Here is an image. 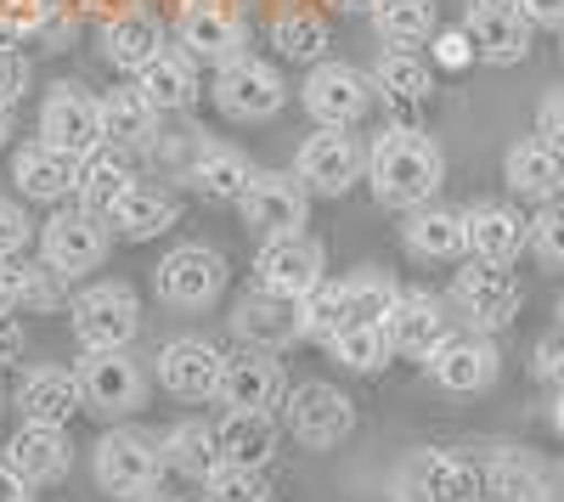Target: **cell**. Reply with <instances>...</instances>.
<instances>
[{
    "instance_id": "1",
    "label": "cell",
    "mask_w": 564,
    "mask_h": 502,
    "mask_svg": "<svg viewBox=\"0 0 564 502\" xmlns=\"http://www.w3.org/2000/svg\"><path fill=\"white\" fill-rule=\"evenodd\" d=\"M367 181H372V193H379V204L423 209V204H435V193H441L446 159H441V148L423 130L390 124L379 142H372V153H367Z\"/></svg>"
},
{
    "instance_id": "2",
    "label": "cell",
    "mask_w": 564,
    "mask_h": 502,
    "mask_svg": "<svg viewBox=\"0 0 564 502\" xmlns=\"http://www.w3.org/2000/svg\"><path fill=\"white\" fill-rule=\"evenodd\" d=\"M90 463H97V485L108 496L141 502L159 485V474H164V440L141 435V429H108L97 440V458H90Z\"/></svg>"
},
{
    "instance_id": "3",
    "label": "cell",
    "mask_w": 564,
    "mask_h": 502,
    "mask_svg": "<svg viewBox=\"0 0 564 502\" xmlns=\"http://www.w3.org/2000/svg\"><path fill=\"white\" fill-rule=\"evenodd\" d=\"M282 424H289V435L305 451H334L356 429V406H350L345 390L311 379V384H294L289 390V401H282Z\"/></svg>"
},
{
    "instance_id": "4",
    "label": "cell",
    "mask_w": 564,
    "mask_h": 502,
    "mask_svg": "<svg viewBox=\"0 0 564 502\" xmlns=\"http://www.w3.org/2000/svg\"><path fill=\"white\" fill-rule=\"evenodd\" d=\"M74 339L85 350H130V339L141 334V305L124 283H97V288H85L74 305Z\"/></svg>"
},
{
    "instance_id": "5",
    "label": "cell",
    "mask_w": 564,
    "mask_h": 502,
    "mask_svg": "<svg viewBox=\"0 0 564 502\" xmlns=\"http://www.w3.org/2000/svg\"><path fill=\"white\" fill-rule=\"evenodd\" d=\"M153 288L170 310H209L220 294H226V260L204 243H186V249H170L153 271Z\"/></svg>"
},
{
    "instance_id": "6",
    "label": "cell",
    "mask_w": 564,
    "mask_h": 502,
    "mask_svg": "<svg viewBox=\"0 0 564 502\" xmlns=\"http://www.w3.org/2000/svg\"><path fill=\"white\" fill-rule=\"evenodd\" d=\"M401 502H486L480 463L457 458V451H417L395 474Z\"/></svg>"
},
{
    "instance_id": "7",
    "label": "cell",
    "mask_w": 564,
    "mask_h": 502,
    "mask_svg": "<svg viewBox=\"0 0 564 502\" xmlns=\"http://www.w3.org/2000/svg\"><path fill=\"white\" fill-rule=\"evenodd\" d=\"M282 102H289V85H282V74L271 68V63H260V57H231V63H220V74H215V108L226 113V119H238V124H260V119H271Z\"/></svg>"
},
{
    "instance_id": "8",
    "label": "cell",
    "mask_w": 564,
    "mask_h": 502,
    "mask_svg": "<svg viewBox=\"0 0 564 502\" xmlns=\"http://www.w3.org/2000/svg\"><path fill=\"white\" fill-rule=\"evenodd\" d=\"M40 142L52 153H63V159H74V164L90 159L97 148H108L97 97H85L79 85H57L52 97H45V108H40Z\"/></svg>"
},
{
    "instance_id": "9",
    "label": "cell",
    "mask_w": 564,
    "mask_h": 502,
    "mask_svg": "<svg viewBox=\"0 0 564 502\" xmlns=\"http://www.w3.org/2000/svg\"><path fill=\"white\" fill-rule=\"evenodd\" d=\"M452 299H457V310H463L480 334H497V328H508L513 316H520L525 288H520V277H513L508 265L468 260V265L457 271V283H452Z\"/></svg>"
},
{
    "instance_id": "10",
    "label": "cell",
    "mask_w": 564,
    "mask_h": 502,
    "mask_svg": "<svg viewBox=\"0 0 564 502\" xmlns=\"http://www.w3.org/2000/svg\"><path fill=\"white\" fill-rule=\"evenodd\" d=\"M108 220L102 215H90L85 204L79 209H57L52 220H45V232H40V260L45 265H57L63 277H79V271H97L108 260Z\"/></svg>"
},
{
    "instance_id": "11",
    "label": "cell",
    "mask_w": 564,
    "mask_h": 502,
    "mask_svg": "<svg viewBox=\"0 0 564 502\" xmlns=\"http://www.w3.org/2000/svg\"><path fill=\"white\" fill-rule=\"evenodd\" d=\"M300 97H305V113H311L322 130H350V124H361L367 108H372V79L356 74L350 63H316V68L305 74Z\"/></svg>"
},
{
    "instance_id": "12",
    "label": "cell",
    "mask_w": 564,
    "mask_h": 502,
    "mask_svg": "<svg viewBox=\"0 0 564 502\" xmlns=\"http://www.w3.org/2000/svg\"><path fill=\"white\" fill-rule=\"evenodd\" d=\"M175 34H181V52L193 63L220 68L231 57H243V18L231 0H181Z\"/></svg>"
},
{
    "instance_id": "13",
    "label": "cell",
    "mask_w": 564,
    "mask_h": 502,
    "mask_svg": "<svg viewBox=\"0 0 564 502\" xmlns=\"http://www.w3.org/2000/svg\"><path fill=\"white\" fill-rule=\"evenodd\" d=\"M79 395H85V413L97 418H130L148 384H141V368L130 361V350H85L79 361Z\"/></svg>"
},
{
    "instance_id": "14",
    "label": "cell",
    "mask_w": 564,
    "mask_h": 502,
    "mask_svg": "<svg viewBox=\"0 0 564 502\" xmlns=\"http://www.w3.org/2000/svg\"><path fill=\"white\" fill-rule=\"evenodd\" d=\"M294 175H300V187L316 193V198H345L367 175V153L350 142L345 130H316V135H305V148L294 159Z\"/></svg>"
},
{
    "instance_id": "15",
    "label": "cell",
    "mask_w": 564,
    "mask_h": 502,
    "mask_svg": "<svg viewBox=\"0 0 564 502\" xmlns=\"http://www.w3.org/2000/svg\"><path fill=\"white\" fill-rule=\"evenodd\" d=\"M305 204H311V193L300 187V175H276V170H260L254 181H249V193L238 198V215H243V226L254 238H289V232H300L305 226Z\"/></svg>"
},
{
    "instance_id": "16",
    "label": "cell",
    "mask_w": 564,
    "mask_h": 502,
    "mask_svg": "<svg viewBox=\"0 0 564 502\" xmlns=\"http://www.w3.org/2000/svg\"><path fill=\"white\" fill-rule=\"evenodd\" d=\"M463 34H468V45H475V57L491 63V68H513L531 52V23L513 0H468Z\"/></svg>"
},
{
    "instance_id": "17",
    "label": "cell",
    "mask_w": 564,
    "mask_h": 502,
    "mask_svg": "<svg viewBox=\"0 0 564 502\" xmlns=\"http://www.w3.org/2000/svg\"><path fill=\"white\" fill-rule=\"evenodd\" d=\"M231 334H238L249 350H282V345H294V339H305L300 299L254 283V288L238 299V310H231Z\"/></svg>"
},
{
    "instance_id": "18",
    "label": "cell",
    "mask_w": 564,
    "mask_h": 502,
    "mask_svg": "<svg viewBox=\"0 0 564 502\" xmlns=\"http://www.w3.org/2000/svg\"><path fill=\"white\" fill-rule=\"evenodd\" d=\"M463 232H468V260H480V265H513L531 249V220L508 204L463 209Z\"/></svg>"
},
{
    "instance_id": "19",
    "label": "cell",
    "mask_w": 564,
    "mask_h": 502,
    "mask_svg": "<svg viewBox=\"0 0 564 502\" xmlns=\"http://www.w3.org/2000/svg\"><path fill=\"white\" fill-rule=\"evenodd\" d=\"M430 379L452 395H480L497 384V345L480 334H446L430 356Z\"/></svg>"
},
{
    "instance_id": "20",
    "label": "cell",
    "mask_w": 564,
    "mask_h": 502,
    "mask_svg": "<svg viewBox=\"0 0 564 502\" xmlns=\"http://www.w3.org/2000/svg\"><path fill=\"white\" fill-rule=\"evenodd\" d=\"M220 368H226V356L215 345H204V339H170L159 350V384L175 401H215Z\"/></svg>"
},
{
    "instance_id": "21",
    "label": "cell",
    "mask_w": 564,
    "mask_h": 502,
    "mask_svg": "<svg viewBox=\"0 0 564 502\" xmlns=\"http://www.w3.org/2000/svg\"><path fill=\"white\" fill-rule=\"evenodd\" d=\"M215 395H220V406H231V413H271V406L282 401V361H271V350L226 356Z\"/></svg>"
},
{
    "instance_id": "22",
    "label": "cell",
    "mask_w": 564,
    "mask_h": 502,
    "mask_svg": "<svg viewBox=\"0 0 564 502\" xmlns=\"http://www.w3.org/2000/svg\"><path fill=\"white\" fill-rule=\"evenodd\" d=\"M502 181L513 198L525 204H553L564 193V153L553 142H542V135H525V142H513L508 159H502Z\"/></svg>"
},
{
    "instance_id": "23",
    "label": "cell",
    "mask_w": 564,
    "mask_h": 502,
    "mask_svg": "<svg viewBox=\"0 0 564 502\" xmlns=\"http://www.w3.org/2000/svg\"><path fill=\"white\" fill-rule=\"evenodd\" d=\"M254 271L260 283L276 288V294H294L305 299L316 283H322V249L305 238V232H289V238H271L260 254H254Z\"/></svg>"
},
{
    "instance_id": "24",
    "label": "cell",
    "mask_w": 564,
    "mask_h": 502,
    "mask_svg": "<svg viewBox=\"0 0 564 502\" xmlns=\"http://www.w3.org/2000/svg\"><path fill=\"white\" fill-rule=\"evenodd\" d=\"M102 108V142L119 153H141L159 142V108L141 97V85H113L97 97Z\"/></svg>"
},
{
    "instance_id": "25",
    "label": "cell",
    "mask_w": 564,
    "mask_h": 502,
    "mask_svg": "<svg viewBox=\"0 0 564 502\" xmlns=\"http://www.w3.org/2000/svg\"><path fill=\"white\" fill-rule=\"evenodd\" d=\"M79 406H85L79 373H68V368H34V373H23V384H18V413H23V424H57V429H68V424L79 418Z\"/></svg>"
},
{
    "instance_id": "26",
    "label": "cell",
    "mask_w": 564,
    "mask_h": 502,
    "mask_svg": "<svg viewBox=\"0 0 564 502\" xmlns=\"http://www.w3.org/2000/svg\"><path fill=\"white\" fill-rule=\"evenodd\" d=\"M384 334H390V350L395 356H412V361H430L446 339V316H441V299L430 294H401L395 310L384 316Z\"/></svg>"
},
{
    "instance_id": "27",
    "label": "cell",
    "mask_w": 564,
    "mask_h": 502,
    "mask_svg": "<svg viewBox=\"0 0 564 502\" xmlns=\"http://www.w3.org/2000/svg\"><path fill=\"white\" fill-rule=\"evenodd\" d=\"M175 220H181V204H175L164 187L130 181V187L119 193V204L108 209V232H119V238H130V243H148V238L170 232Z\"/></svg>"
},
{
    "instance_id": "28",
    "label": "cell",
    "mask_w": 564,
    "mask_h": 502,
    "mask_svg": "<svg viewBox=\"0 0 564 502\" xmlns=\"http://www.w3.org/2000/svg\"><path fill=\"white\" fill-rule=\"evenodd\" d=\"M7 463H12L29 485H52V480L68 474L74 446H68V435H63L57 424H23V429L12 435V446H7Z\"/></svg>"
},
{
    "instance_id": "29",
    "label": "cell",
    "mask_w": 564,
    "mask_h": 502,
    "mask_svg": "<svg viewBox=\"0 0 564 502\" xmlns=\"http://www.w3.org/2000/svg\"><path fill=\"white\" fill-rule=\"evenodd\" d=\"M159 52H164V23H159L153 12L130 7V12H119V18H108V23H102V57H108L113 68L141 74Z\"/></svg>"
},
{
    "instance_id": "30",
    "label": "cell",
    "mask_w": 564,
    "mask_h": 502,
    "mask_svg": "<svg viewBox=\"0 0 564 502\" xmlns=\"http://www.w3.org/2000/svg\"><path fill=\"white\" fill-rule=\"evenodd\" d=\"M12 181H18V193L34 198V204H63L79 187V164L63 159V153H52L45 142H29L12 159Z\"/></svg>"
},
{
    "instance_id": "31",
    "label": "cell",
    "mask_w": 564,
    "mask_h": 502,
    "mask_svg": "<svg viewBox=\"0 0 564 502\" xmlns=\"http://www.w3.org/2000/svg\"><path fill=\"white\" fill-rule=\"evenodd\" d=\"M135 85H141V97H148L159 113H186L198 102V63L186 57V52H164L135 74Z\"/></svg>"
},
{
    "instance_id": "32",
    "label": "cell",
    "mask_w": 564,
    "mask_h": 502,
    "mask_svg": "<svg viewBox=\"0 0 564 502\" xmlns=\"http://www.w3.org/2000/svg\"><path fill=\"white\" fill-rule=\"evenodd\" d=\"M480 485H486V502H553L547 474L525 451H491L480 463Z\"/></svg>"
},
{
    "instance_id": "33",
    "label": "cell",
    "mask_w": 564,
    "mask_h": 502,
    "mask_svg": "<svg viewBox=\"0 0 564 502\" xmlns=\"http://www.w3.org/2000/svg\"><path fill=\"white\" fill-rule=\"evenodd\" d=\"M276 418L271 413H226V424L215 429L220 440V463L231 469H265L271 451H276Z\"/></svg>"
},
{
    "instance_id": "34",
    "label": "cell",
    "mask_w": 564,
    "mask_h": 502,
    "mask_svg": "<svg viewBox=\"0 0 564 502\" xmlns=\"http://www.w3.org/2000/svg\"><path fill=\"white\" fill-rule=\"evenodd\" d=\"M406 249H412L417 260H463V254H468L463 215H457V209H441V204L406 209Z\"/></svg>"
},
{
    "instance_id": "35",
    "label": "cell",
    "mask_w": 564,
    "mask_h": 502,
    "mask_svg": "<svg viewBox=\"0 0 564 502\" xmlns=\"http://www.w3.org/2000/svg\"><path fill=\"white\" fill-rule=\"evenodd\" d=\"M260 170L243 159V153H231V148H198L193 164H186V181L204 193V198H220V204H238L249 193V181Z\"/></svg>"
},
{
    "instance_id": "36",
    "label": "cell",
    "mask_w": 564,
    "mask_h": 502,
    "mask_svg": "<svg viewBox=\"0 0 564 502\" xmlns=\"http://www.w3.org/2000/svg\"><path fill=\"white\" fill-rule=\"evenodd\" d=\"M164 469H175V474H186V480L204 485V480L220 469V440H215V429L198 424V418L175 424V429L164 435Z\"/></svg>"
},
{
    "instance_id": "37",
    "label": "cell",
    "mask_w": 564,
    "mask_h": 502,
    "mask_svg": "<svg viewBox=\"0 0 564 502\" xmlns=\"http://www.w3.org/2000/svg\"><path fill=\"white\" fill-rule=\"evenodd\" d=\"M130 164H124V153L119 148H97V153H90V159H79V204L90 209V215H102L108 220V209L119 204V193L130 187Z\"/></svg>"
},
{
    "instance_id": "38",
    "label": "cell",
    "mask_w": 564,
    "mask_h": 502,
    "mask_svg": "<svg viewBox=\"0 0 564 502\" xmlns=\"http://www.w3.org/2000/svg\"><path fill=\"white\" fill-rule=\"evenodd\" d=\"M372 90H384L390 102H423L435 90V68L423 63L417 52H406V45H390V52L379 57V68H372Z\"/></svg>"
},
{
    "instance_id": "39",
    "label": "cell",
    "mask_w": 564,
    "mask_h": 502,
    "mask_svg": "<svg viewBox=\"0 0 564 502\" xmlns=\"http://www.w3.org/2000/svg\"><path fill=\"white\" fill-rule=\"evenodd\" d=\"M372 29H379L384 45H412L435 34V0H379L372 7Z\"/></svg>"
},
{
    "instance_id": "40",
    "label": "cell",
    "mask_w": 564,
    "mask_h": 502,
    "mask_svg": "<svg viewBox=\"0 0 564 502\" xmlns=\"http://www.w3.org/2000/svg\"><path fill=\"white\" fill-rule=\"evenodd\" d=\"M271 40H276L282 57L316 63V57L327 52V23H322V12H311V7H289V12L271 23Z\"/></svg>"
},
{
    "instance_id": "41",
    "label": "cell",
    "mask_w": 564,
    "mask_h": 502,
    "mask_svg": "<svg viewBox=\"0 0 564 502\" xmlns=\"http://www.w3.org/2000/svg\"><path fill=\"white\" fill-rule=\"evenodd\" d=\"M395 283L379 277V271H367V277L345 283V328H384V316L395 310Z\"/></svg>"
},
{
    "instance_id": "42",
    "label": "cell",
    "mask_w": 564,
    "mask_h": 502,
    "mask_svg": "<svg viewBox=\"0 0 564 502\" xmlns=\"http://www.w3.org/2000/svg\"><path fill=\"white\" fill-rule=\"evenodd\" d=\"M327 345H334L339 368H350V373H379L390 361V334L384 328H339Z\"/></svg>"
},
{
    "instance_id": "43",
    "label": "cell",
    "mask_w": 564,
    "mask_h": 502,
    "mask_svg": "<svg viewBox=\"0 0 564 502\" xmlns=\"http://www.w3.org/2000/svg\"><path fill=\"white\" fill-rule=\"evenodd\" d=\"M300 323H305V339H334L345 328V283H316L305 299H300Z\"/></svg>"
},
{
    "instance_id": "44",
    "label": "cell",
    "mask_w": 564,
    "mask_h": 502,
    "mask_svg": "<svg viewBox=\"0 0 564 502\" xmlns=\"http://www.w3.org/2000/svg\"><path fill=\"white\" fill-rule=\"evenodd\" d=\"M68 277L57 265H18V305H29L34 316H45V310H63V305H74L68 299V288H63Z\"/></svg>"
},
{
    "instance_id": "45",
    "label": "cell",
    "mask_w": 564,
    "mask_h": 502,
    "mask_svg": "<svg viewBox=\"0 0 564 502\" xmlns=\"http://www.w3.org/2000/svg\"><path fill=\"white\" fill-rule=\"evenodd\" d=\"M204 502H271L265 469H231V463H220L204 480Z\"/></svg>"
},
{
    "instance_id": "46",
    "label": "cell",
    "mask_w": 564,
    "mask_h": 502,
    "mask_svg": "<svg viewBox=\"0 0 564 502\" xmlns=\"http://www.w3.org/2000/svg\"><path fill=\"white\" fill-rule=\"evenodd\" d=\"M531 254L547 271H564V198H553L531 215Z\"/></svg>"
},
{
    "instance_id": "47",
    "label": "cell",
    "mask_w": 564,
    "mask_h": 502,
    "mask_svg": "<svg viewBox=\"0 0 564 502\" xmlns=\"http://www.w3.org/2000/svg\"><path fill=\"white\" fill-rule=\"evenodd\" d=\"M29 238H34V226H29L23 204L0 198V260H12L18 249H29Z\"/></svg>"
},
{
    "instance_id": "48",
    "label": "cell",
    "mask_w": 564,
    "mask_h": 502,
    "mask_svg": "<svg viewBox=\"0 0 564 502\" xmlns=\"http://www.w3.org/2000/svg\"><path fill=\"white\" fill-rule=\"evenodd\" d=\"M29 29H40V0H0V45L23 40Z\"/></svg>"
},
{
    "instance_id": "49",
    "label": "cell",
    "mask_w": 564,
    "mask_h": 502,
    "mask_svg": "<svg viewBox=\"0 0 564 502\" xmlns=\"http://www.w3.org/2000/svg\"><path fill=\"white\" fill-rule=\"evenodd\" d=\"M23 90H29V63H23V52L0 45V108H12Z\"/></svg>"
},
{
    "instance_id": "50",
    "label": "cell",
    "mask_w": 564,
    "mask_h": 502,
    "mask_svg": "<svg viewBox=\"0 0 564 502\" xmlns=\"http://www.w3.org/2000/svg\"><path fill=\"white\" fill-rule=\"evenodd\" d=\"M531 368H536V379H542V384L564 390V328H558V334H547V339L536 345V356H531Z\"/></svg>"
},
{
    "instance_id": "51",
    "label": "cell",
    "mask_w": 564,
    "mask_h": 502,
    "mask_svg": "<svg viewBox=\"0 0 564 502\" xmlns=\"http://www.w3.org/2000/svg\"><path fill=\"white\" fill-rule=\"evenodd\" d=\"M536 135L564 153V90H547V97H542V108H536Z\"/></svg>"
},
{
    "instance_id": "52",
    "label": "cell",
    "mask_w": 564,
    "mask_h": 502,
    "mask_svg": "<svg viewBox=\"0 0 564 502\" xmlns=\"http://www.w3.org/2000/svg\"><path fill=\"white\" fill-rule=\"evenodd\" d=\"M531 29H564V0H513Z\"/></svg>"
},
{
    "instance_id": "53",
    "label": "cell",
    "mask_w": 564,
    "mask_h": 502,
    "mask_svg": "<svg viewBox=\"0 0 564 502\" xmlns=\"http://www.w3.org/2000/svg\"><path fill=\"white\" fill-rule=\"evenodd\" d=\"M23 345H29L23 323H18L12 310H0V368H7V361H18V356H23Z\"/></svg>"
},
{
    "instance_id": "54",
    "label": "cell",
    "mask_w": 564,
    "mask_h": 502,
    "mask_svg": "<svg viewBox=\"0 0 564 502\" xmlns=\"http://www.w3.org/2000/svg\"><path fill=\"white\" fill-rule=\"evenodd\" d=\"M29 491H34V485H29L7 458H0V502H29Z\"/></svg>"
},
{
    "instance_id": "55",
    "label": "cell",
    "mask_w": 564,
    "mask_h": 502,
    "mask_svg": "<svg viewBox=\"0 0 564 502\" xmlns=\"http://www.w3.org/2000/svg\"><path fill=\"white\" fill-rule=\"evenodd\" d=\"M18 305V260H0V310Z\"/></svg>"
},
{
    "instance_id": "56",
    "label": "cell",
    "mask_w": 564,
    "mask_h": 502,
    "mask_svg": "<svg viewBox=\"0 0 564 502\" xmlns=\"http://www.w3.org/2000/svg\"><path fill=\"white\" fill-rule=\"evenodd\" d=\"M334 7H345V12H367V18H372V7H379V0H334Z\"/></svg>"
},
{
    "instance_id": "57",
    "label": "cell",
    "mask_w": 564,
    "mask_h": 502,
    "mask_svg": "<svg viewBox=\"0 0 564 502\" xmlns=\"http://www.w3.org/2000/svg\"><path fill=\"white\" fill-rule=\"evenodd\" d=\"M553 429L564 435V390H558V401H553Z\"/></svg>"
},
{
    "instance_id": "58",
    "label": "cell",
    "mask_w": 564,
    "mask_h": 502,
    "mask_svg": "<svg viewBox=\"0 0 564 502\" xmlns=\"http://www.w3.org/2000/svg\"><path fill=\"white\" fill-rule=\"evenodd\" d=\"M7 135H12V119H7V108H0V148H7Z\"/></svg>"
},
{
    "instance_id": "59",
    "label": "cell",
    "mask_w": 564,
    "mask_h": 502,
    "mask_svg": "<svg viewBox=\"0 0 564 502\" xmlns=\"http://www.w3.org/2000/svg\"><path fill=\"white\" fill-rule=\"evenodd\" d=\"M558 328H564V299H558Z\"/></svg>"
},
{
    "instance_id": "60",
    "label": "cell",
    "mask_w": 564,
    "mask_h": 502,
    "mask_svg": "<svg viewBox=\"0 0 564 502\" xmlns=\"http://www.w3.org/2000/svg\"><path fill=\"white\" fill-rule=\"evenodd\" d=\"M141 502H164V496H141Z\"/></svg>"
},
{
    "instance_id": "61",
    "label": "cell",
    "mask_w": 564,
    "mask_h": 502,
    "mask_svg": "<svg viewBox=\"0 0 564 502\" xmlns=\"http://www.w3.org/2000/svg\"><path fill=\"white\" fill-rule=\"evenodd\" d=\"M0 413H7V395H0Z\"/></svg>"
},
{
    "instance_id": "62",
    "label": "cell",
    "mask_w": 564,
    "mask_h": 502,
    "mask_svg": "<svg viewBox=\"0 0 564 502\" xmlns=\"http://www.w3.org/2000/svg\"><path fill=\"white\" fill-rule=\"evenodd\" d=\"M558 34H564V29H558Z\"/></svg>"
}]
</instances>
